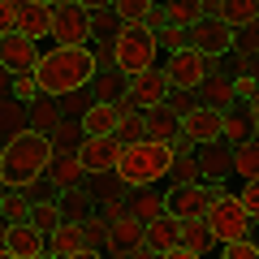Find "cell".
<instances>
[{
	"label": "cell",
	"instance_id": "33",
	"mask_svg": "<svg viewBox=\"0 0 259 259\" xmlns=\"http://www.w3.org/2000/svg\"><path fill=\"white\" fill-rule=\"evenodd\" d=\"M168 186H207V182H203V168H199V160H194V151H190V147L177 151L173 173H168Z\"/></svg>",
	"mask_w": 259,
	"mask_h": 259
},
{
	"label": "cell",
	"instance_id": "9",
	"mask_svg": "<svg viewBox=\"0 0 259 259\" xmlns=\"http://www.w3.org/2000/svg\"><path fill=\"white\" fill-rule=\"evenodd\" d=\"M207 69H212V61H203V56L190 52V48L164 61V78H168V87H173V91H190V95H199V87H203Z\"/></svg>",
	"mask_w": 259,
	"mask_h": 259
},
{
	"label": "cell",
	"instance_id": "43",
	"mask_svg": "<svg viewBox=\"0 0 259 259\" xmlns=\"http://www.w3.org/2000/svg\"><path fill=\"white\" fill-rule=\"evenodd\" d=\"M18 18H22V0H0V44L18 35Z\"/></svg>",
	"mask_w": 259,
	"mask_h": 259
},
{
	"label": "cell",
	"instance_id": "27",
	"mask_svg": "<svg viewBox=\"0 0 259 259\" xmlns=\"http://www.w3.org/2000/svg\"><path fill=\"white\" fill-rule=\"evenodd\" d=\"M30 216H35V199L26 190H5V199H0V221L9 225V229H18V225H30Z\"/></svg>",
	"mask_w": 259,
	"mask_h": 259
},
{
	"label": "cell",
	"instance_id": "4",
	"mask_svg": "<svg viewBox=\"0 0 259 259\" xmlns=\"http://www.w3.org/2000/svg\"><path fill=\"white\" fill-rule=\"evenodd\" d=\"M156 56H160V48L143 26H121L117 39H112V69L121 78H139L147 69H156Z\"/></svg>",
	"mask_w": 259,
	"mask_h": 259
},
{
	"label": "cell",
	"instance_id": "37",
	"mask_svg": "<svg viewBox=\"0 0 259 259\" xmlns=\"http://www.w3.org/2000/svg\"><path fill=\"white\" fill-rule=\"evenodd\" d=\"M156 13V0H117V18L121 26H143Z\"/></svg>",
	"mask_w": 259,
	"mask_h": 259
},
{
	"label": "cell",
	"instance_id": "24",
	"mask_svg": "<svg viewBox=\"0 0 259 259\" xmlns=\"http://www.w3.org/2000/svg\"><path fill=\"white\" fill-rule=\"evenodd\" d=\"M87 22H91L95 39H117V30H121L117 0H91V5H87Z\"/></svg>",
	"mask_w": 259,
	"mask_h": 259
},
{
	"label": "cell",
	"instance_id": "45",
	"mask_svg": "<svg viewBox=\"0 0 259 259\" xmlns=\"http://www.w3.org/2000/svg\"><path fill=\"white\" fill-rule=\"evenodd\" d=\"M13 100H18V104H35V100H39L35 69H30V74H13Z\"/></svg>",
	"mask_w": 259,
	"mask_h": 259
},
{
	"label": "cell",
	"instance_id": "19",
	"mask_svg": "<svg viewBox=\"0 0 259 259\" xmlns=\"http://www.w3.org/2000/svg\"><path fill=\"white\" fill-rule=\"evenodd\" d=\"M82 143H87V134H82V121H74V117H65L61 125L48 134V147H52V160H74L78 151H82Z\"/></svg>",
	"mask_w": 259,
	"mask_h": 259
},
{
	"label": "cell",
	"instance_id": "30",
	"mask_svg": "<svg viewBox=\"0 0 259 259\" xmlns=\"http://www.w3.org/2000/svg\"><path fill=\"white\" fill-rule=\"evenodd\" d=\"M143 250H151V255L177 250V221H173V216H160L156 225H147V229H143Z\"/></svg>",
	"mask_w": 259,
	"mask_h": 259
},
{
	"label": "cell",
	"instance_id": "31",
	"mask_svg": "<svg viewBox=\"0 0 259 259\" xmlns=\"http://www.w3.org/2000/svg\"><path fill=\"white\" fill-rule=\"evenodd\" d=\"M160 13H164L168 26L190 30V26H199V22H203V0H164V5H160Z\"/></svg>",
	"mask_w": 259,
	"mask_h": 259
},
{
	"label": "cell",
	"instance_id": "28",
	"mask_svg": "<svg viewBox=\"0 0 259 259\" xmlns=\"http://www.w3.org/2000/svg\"><path fill=\"white\" fill-rule=\"evenodd\" d=\"M78 250H87V242H82V229L78 225H56L52 233H48V255L52 259H69V255H78Z\"/></svg>",
	"mask_w": 259,
	"mask_h": 259
},
{
	"label": "cell",
	"instance_id": "42",
	"mask_svg": "<svg viewBox=\"0 0 259 259\" xmlns=\"http://www.w3.org/2000/svg\"><path fill=\"white\" fill-rule=\"evenodd\" d=\"M233 56H242V61H250V56H259V26H246V30H233Z\"/></svg>",
	"mask_w": 259,
	"mask_h": 259
},
{
	"label": "cell",
	"instance_id": "48",
	"mask_svg": "<svg viewBox=\"0 0 259 259\" xmlns=\"http://www.w3.org/2000/svg\"><path fill=\"white\" fill-rule=\"evenodd\" d=\"M160 259H199V255H190V250H164Z\"/></svg>",
	"mask_w": 259,
	"mask_h": 259
},
{
	"label": "cell",
	"instance_id": "39",
	"mask_svg": "<svg viewBox=\"0 0 259 259\" xmlns=\"http://www.w3.org/2000/svg\"><path fill=\"white\" fill-rule=\"evenodd\" d=\"M78 229H82L87 250H100V255H104V233H108V221H104L100 212H91V216H82V221H78Z\"/></svg>",
	"mask_w": 259,
	"mask_h": 259
},
{
	"label": "cell",
	"instance_id": "8",
	"mask_svg": "<svg viewBox=\"0 0 259 259\" xmlns=\"http://www.w3.org/2000/svg\"><path fill=\"white\" fill-rule=\"evenodd\" d=\"M229 48H233V30L221 18H207L203 13V22L190 26V52H199L203 61H225Z\"/></svg>",
	"mask_w": 259,
	"mask_h": 259
},
{
	"label": "cell",
	"instance_id": "3",
	"mask_svg": "<svg viewBox=\"0 0 259 259\" xmlns=\"http://www.w3.org/2000/svg\"><path fill=\"white\" fill-rule=\"evenodd\" d=\"M173 160H177L173 147H164V143H156V139H143V143L121 147L117 177L125 182V190H156L160 182H168Z\"/></svg>",
	"mask_w": 259,
	"mask_h": 259
},
{
	"label": "cell",
	"instance_id": "29",
	"mask_svg": "<svg viewBox=\"0 0 259 259\" xmlns=\"http://www.w3.org/2000/svg\"><path fill=\"white\" fill-rule=\"evenodd\" d=\"M26 130H30V104H18V100L0 104V147L18 134H26Z\"/></svg>",
	"mask_w": 259,
	"mask_h": 259
},
{
	"label": "cell",
	"instance_id": "21",
	"mask_svg": "<svg viewBox=\"0 0 259 259\" xmlns=\"http://www.w3.org/2000/svg\"><path fill=\"white\" fill-rule=\"evenodd\" d=\"M91 100L95 104H121L130 95V78H121L117 69H95V78H91Z\"/></svg>",
	"mask_w": 259,
	"mask_h": 259
},
{
	"label": "cell",
	"instance_id": "23",
	"mask_svg": "<svg viewBox=\"0 0 259 259\" xmlns=\"http://www.w3.org/2000/svg\"><path fill=\"white\" fill-rule=\"evenodd\" d=\"M117 104H91V112L82 117V134L87 139H117Z\"/></svg>",
	"mask_w": 259,
	"mask_h": 259
},
{
	"label": "cell",
	"instance_id": "34",
	"mask_svg": "<svg viewBox=\"0 0 259 259\" xmlns=\"http://www.w3.org/2000/svg\"><path fill=\"white\" fill-rule=\"evenodd\" d=\"M147 139H156V143H164V147H182V121L177 117H168L164 108L160 112H151V130H147Z\"/></svg>",
	"mask_w": 259,
	"mask_h": 259
},
{
	"label": "cell",
	"instance_id": "44",
	"mask_svg": "<svg viewBox=\"0 0 259 259\" xmlns=\"http://www.w3.org/2000/svg\"><path fill=\"white\" fill-rule=\"evenodd\" d=\"M91 91H74V95H65V100H61V112H65V117H74V121H82L87 117V112H91Z\"/></svg>",
	"mask_w": 259,
	"mask_h": 259
},
{
	"label": "cell",
	"instance_id": "40",
	"mask_svg": "<svg viewBox=\"0 0 259 259\" xmlns=\"http://www.w3.org/2000/svg\"><path fill=\"white\" fill-rule=\"evenodd\" d=\"M156 48H160V52H168V56L186 52V48H190V30H182V26H164V30L156 35Z\"/></svg>",
	"mask_w": 259,
	"mask_h": 259
},
{
	"label": "cell",
	"instance_id": "52",
	"mask_svg": "<svg viewBox=\"0 0 259 259\" xmlns=\"http://www.w3.org/2000/svg\"><path fill=\"white\" fill-rule=\"evenodd\" d=\"M246 242H250V246H259V221L250 225V238H246Z\"/></svg>",
	"mask_w": 259,
	"mask_h": 259
},
{
	"label": "cell",
	"instance_id": "11",
	"mask_svg": "<svg viewBox=\"0 0 259 259\" xmlns=\"http://www.w3.org/2000/svg\"><path fill=\"white\" fill-rule=\"evenodd\" d=\"M168 78H164V69H147V74H139V78H130V104L134 108H143V112H160L164 108V100H168Z\"/></svg>",
	"mask_w": 259,
	"mask_h": 259
},
{
	"label": "cell",
	"instance_id": "25",
	"mask_svg": "<svg viewBox=\"0 0 259 259\" xmlns=\"http://www.w3.org/2000/svg\"><path fill=\"white\" fill-rule=\"evenodd\" d=\"M177 250H190L203 259L207 250H216V238L207 233L203 221H177Z\"/></svg>",
	"mask_w": 259,
	"mask_h": 259
},
{
	"label": "cell",
	"instance_id": "41",
	"mask_svg": "<svg viewBox=\"0 0 259 259\" xmlns=\"http://www.w3.org/2000/svg\"><path fill=\"white\" fill-rule=\"evenodd\" d=\"M194 108H199V95H190V91H168V100H164V112L177 121H186Z\"/></svg>",
	"mask_w": 259,
	"mask_h": 259
},
{
	"label": "cell",
	"instance_id": "26",
	"mask_svg": "<svg viewBox=\"0 0 259 259\" xmlns=\"http://www.w3.org/2000/svg\"><path fill=\"white\" fill-rule=\"evenodd\" d=\"M130 216L147 229V225H156L160 216H168L164 212V194L160 190H130Z\"/></svg>",
	"mask_w": 259,
	"mask_h": 259
},
{
	"label": "cell",
	"instance_id": "51",
	"mask_svg": "<svg viewBox=\"0 0 259 259\" xmlns=\"http://www.w3.org/2000/svg\"><path fill=\"white\" fill-rule=\"evenodd\" d=\"M69 259H104L100 250H78V255H69Z\"/></svg>",
	"mask_w": 259,
	"mask_h": 259
},
{
	"label": "cell",
	"instance_id": "47",
	"mask_svg": "<svg viewBox=\"0 0 259 259\" xmlns=\"http://www.w3.org/2000/svg\"><path fill=\"white\" fill-rule=\"evenodd\" d=\"M221 259H259V246H250V242H229V246H221Z\"/></svg>",
	"mask_w": 259,
	"mask_h": 259
},
{
	"label": "cell",
	"instance_id": "50",
	"mask_svg": "<svg viewBox=\"0 0 259 259\" xmlns=\"http://www.w3.org/2000/svg\"><path fill=\"white\" fill-rule=\"evenodd\" d=\"M246 74H250V78H255V82H259V56H250V65H246Z\"/></svg>",
	"mask_w": 259,
	"mask_h": 259
},
{
	"label": "cell",
	"instance_id": "54",
	"mask_svg": "<svg viewBox=\"0 0 259 259\" xmlns=\"http://www.w3.org/2000/svg\"><path fill=\"white\" fill-rule=\"evenodd\" d=\"M134 259H160V255H151V250H139V255H134Z\"/></svg>",
	"mask_w": 259,
	"mask_h": 259
},
{
	"label": "cell",
	"instance_id": "49",
	"mask_svg": "<svg viewBox=\"0 0 259 259\" xmlns=\"http://www.w3.org/2000/svg\"><path fill=\"white\" fill-rule=\"evenodd\" d=\"M246 112H250V121H255V125H259V91H255V100L246 104Z\"/></svg>",
	"mask_w": 259,
	"mask_h": 259
},
{
	"label": "cell",
	"instance_id": "56",
	"mask_svg": "<svg viewBox=\"0 0 259 259\" xmlns=\"http://www.w3.org/2000/svg\"><path fill=\"white\" fill-rule=\"evenodd\" d=\"M0 259H13V255H9V250H0Z\"/></svg>",
	"mask_w": 259,
	"mask_h": 259
},
{
	"label": "cell",
	"instance_id": "20",
	"mask_svg": "<svg viewBox=\"0 0 259 259\" xmlns=\"http://www.w3.org/2000/svg\"><path fill=\"white\" fill-rule=\"evenodd\" d=\"M5 250H9L13 259H39V255H48V238L35 229V225H18V229H9Z\"/></svg>",
	"mask_w": 259,
	"mask_h": 259
},
{
	"label": "cell",
	"instance_id": "55",
	"mask_svg": "<svg viewBox=\"0 0 259 259\" xmlns=\"http://www.w3.org/2000/svg\"><path fill=\"white\" fill-rule=\"evenodd\" d=\"M104 259H134V255H104Z\"/></svg>",
	"mask_w": 259,
	"mask_h": 259
},
{
	"label": "cell",
	"instance_id": "46",
	"mask_svg": "<svg viewBox=\"0 0 259 259\" xmlns=\"http://www.w3.org/2000/svg\"><path fill=\"white\" fill-rule=\"evenodd\" d=\"M238 203H242V212H246L250 221H259V182H242Z\"/></svg>",
	"mask_w": 259,
	"mask_h": 259
},
{
	"label": "cell",
	"instance_id": "12",
	"mask_svg": "<svg viewBox=\"0 0 259 259\" xmlns=\"http://www.w3.org/2000/svg\"><path fill=\"white\" fill-rule=\"evenodd\" d=\"M143 250V225L130 216V207L121 216H108V233H104V255H139Z\"/></svg>",
	"mask_w": 259,
	"mask_h": 259
},
{
	"label": "cell",
	"instance_id": "1",
	"mask_svg": "<svg viewBox=\"0 0 259 259\" xmlns=\"http://www.w3.org/2000/svg\"><path fill=\"white\" fill-rule=\"evenodd\" d=\"M95 78V61L87 48H44L35 65V82H39V95L48 100H65L74 91H87Z\"/></svg>",
	"mask_w": 259,
	"mask_h": 259
},
{
	"label": "cell",
	"instance_id": "59",
	"mask_svg": "<svg viewBox=\"0 0 259 259\" xmlns=\"http://www.w3.org/2000/svg\"><path fill=\"white\" fill-rule=\"evenodd\" d=\"M39 259H52V255H39Z\"/></svg>",
	"mask_w": 259,
	"mask_h": 259
},
{
	"label": "cell",
	"instance_id": "18",
	"mask_svg": "<svg viewBox=\"0 0 259 259\" xmlns=\"http://www.w3.org/2000/svg\"><path fill=\"white\" fill-rule=\"evenodd\" d=\"M117 112H121V121H117V143H121V147H130V143H143V139H147L151 112L134 108V104H130V95L117 104Z\"/></svg>",
	"mask_w": 259,
	"mask_h": 259
},
{
	"label": "cell",
	"instance_id": "13",
	"mask_svg": "<svg viewBox=\"0 0 259 259\" xmlns=\"http://www.w3.org/2000/svg\"><path fill=\"white\" fill-rule=\"evenodd\" d=\"M199 104H207V108H216V112L238 108V95H233V78H229V69H225L221 61H212V69H207L203 87H199Z\"/></svg>",
	"mask_w": 259,
	"mask_h": 259
},
{
	"label": "cell",
	"instance_id": "57",
	"mask_svg": "<svg viewBox=\"0 0 259 259\" xmlns=\"http://www.w3.org/2000/svg\"><path fill=\"white\" fill-rule=\"evenodd\" d=\"M0 199H5V182H0Z\"/></svg>",
	"mask_w": 259,
	"mask_h": 259
},
{
	"label": "cell",
	"instance_id": "2",
	"mask_svg": "<svg viewBox=\"0 0 259 259\" xmlns=\"http://www.w3.org/2000/svg\"><path fill=\"white\" fill-rule=\"evenodd\" d=\"M48 168H52V147L35 130H26V134H18V139H9L0 147V182H5V190H30V182H39Z\"/></svg>",
	"mask_w": 259,
	"mask_h": 259
},
{
	"label": "cell",
	"instance_id": "10",
	"mask_svg": "<svg viewBox=\"0 0 259 259\" xmlns=\"http://www.w3.org/2000/svg\"><path fill=\"white\" fill-rule=\"evenodd\" d=\"M221 117H225V112H216V108H207V104H199V108L182 121V143H186L190 151L221 143Z\"/></svg>",
	"mask_w": 259,
	"mask_h": 259
},
{
	"label": "cell",
	"instance_id": "16",
	"mask_svg": "<svg viewBox=\"0 0 259 259\" xmlns=\"http://www.w3.org/2000/svg\"><path fill=\"white\" fill-rule=\"evenodd\" d=\"M39 56H44V48L30 44V39L22 35H9L5 44H0V69H9V74H30L39 65Z\"/></svg>",
	"mask_w": 259,
	"mask_h": 259
},
{
	"label": "cell",
	"instance_id": "32",
	"mask_svg": "<svg viewBox=\"0 0 259 259\" xmlns=\"http://www.w3.org/2000/svg\"><path fill=\"white\" fill-rule=\"evenodd\" d=\"M65 121V112H61V100H48V95H39L35 104H30V130H35V134H52L56 125H61Z\"/></svg>",
	"mask_w": 259,
	"mask_h": 259
},
{
	"label": "cell",
	"instance_id": "15",
	"mask_svg": "<svg viewBox=\"0 0 259 259\" xmlns=\"http://www.w3.org/2000/svg\"><path fill=\"white\" fill-rule=\"evenodd\" d=\"M18 35L30 39V44H39V39H52V0H22Z\"/></svg>",
	"mask_w": 259,
	"mask_h": 259
},
{
	"label": "cell",
	"instance_id": "53",
	"mask_svg": "<svg viewBox=\"0 0 259 259\" xmlns=\"http://www.w3.org/2000/svg\"><path fill=\"white\" fill-rule=\"evenodd\" d=\"M5 242H9V225L0 221V250H5Z\"/></svg>",
	"mask_w": 259,
	"mask_h": 259
},
{
	"label": "cell",
	"instance_id": "14",
	"mask_svg": "<svg viewBox=\"0 0 259 259\" xmlns=\"http://www.w3.org/2000/svg\"><path fill=\"white\" fill-rule=\"evenodd\" d=\"M78 160H82L87 177H95V173H117L121 143H117V139H87L82 151H78Z\"/></svg>",
	"mask_w": 259,
	"mask_h": 259
},
{
	"label": "cell",
	"instance_id": "6",
	"mask_svg": "<svg viewBox=\"0 0 259 259\" xmlns=\"http://www.w3.org/2000/svg\"><path fill=\"white\" fill-rule=\"evenodd\" d=\"M52 44L56 48H87L91 44V22H87L82 0H52Z\"/></svg>",
	"mask_w": 259,
	"mask_h": 259
},
{
	"label": "cell",
	"instance_id": "5",
	"mask_svg": "<svg viewBox=\"0 0 259 259\" xmlns=\"http://www.w3.org/2000/svg\"><path fill=\"white\" fill-rule=\"evenodd\" d=\"M203 225H207V233L216 238V246H229V242H246L255 221L242 212L238 194H221V199H212V203H207Z\"/></svg>",
	"mask_w": 259,
	"mask_h": 259
},
{
	"label": "cell",
	"instance_id": "17",
	"mask_svg": "<svg viewBox=\"0 0 259 259\" xmlns=\"http://www.w3.org/2000/svg\"><path fill=\"white\" fill-rule=\"evenodd\" d=\"M194 160H199V168H203V182H225V177H233V147L229 143H212V147H199L194 151Z\"/></svg>",
	"mask_w": 259,
	"mask_h": 259
},
{
	"label": "cell",
	"instance_id": "35",
	"mask_svg": "<svg viewBox=\"0 0 259 259\" xmlns=\"http://www.w3.org/2000/svg\"><path fill=\"white\" fill-rule=\"evenodd\" d=\"M233 177H242V182H259V143H242V147H233Z\"/></svg>",
	"mask_w": 259,
	"mask_h": 259
},
{
	"label": "cell",
	"instance_id": "36",
	"mask_svg": "<svg viewBox=\"0 0 259 259\" xmlns=\"http://www.w3.org/2000/svg\"><path fill=\"white\" fill-rule=\"evenodd\" d=\"M30 225H35L39 233H52L56 225H65V212H61V199H44V203H35V216H30Z\"/></svg>",
	"mask_w": 259,
	"mask_h": 259
},
{
	"label": "cell",
	"instance_id": "38",
	"mask_svg": "<svg viewBox=\"0 0 259 259\" xmlns=\"http://www.w3.org/2000/svg\"><path fill=\"white\" fill-rule=\"evenodd\" d=\"M48 173L56 177V186H61V190H69V186H78V182H87V168H82V160H52V168H48Z\"/></svg>",
	"mask_w": 259,
	"mask_h": 259
},
{
	"label": "cell",
	"instance_id": "22",
	"mask_svg": "<svg viewBox=\"0 0 259 259\" xmlns=\"http://www.w3.org/2000/svg\"><path fill=\"white\" fill-rule=\"evenodd\" d=\"M255 139V121H250L246 104H238V108H229L221 117V143H229V147H242V143Z\"/></svg>",
	"mask_w": 259,
	"mask_h": 259
},
{
	"label": "cell",
	"instance_id": "7",
	"mask_svg": "<svg viewBox=\"0 0 259 259\" xmlns=\"http://www.w3.org/2000/svg\"><path fill=\"white\" fill-rule=\"evenodd\" d=\"M212 199V186H164V212L173 221H203Z\"/></svg>",
	"mask_w": 259,
	"mask_h": 259
},
{
	"label": "cell",
	"instance_id": "58",
	"mask_svg": "<svg viewBox=\"0 0 259 259\" xmlns=\"http://www.w3.org/2000/svg\"><path fill=\"white\" fill-rule=\"evenodd\" d=\"M255 143H259V125H255Z\"/></svg>",
	"mask_w": 259,
	"mask_h": 259
}]
</instances>
